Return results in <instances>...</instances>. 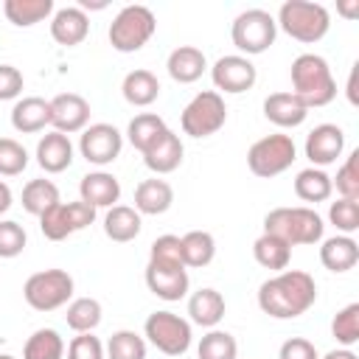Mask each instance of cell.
Here are the masks:
<instances>
[{
    "mask_svg": "<svg viewBox=\"0 0 359 359\" xmlns=\"http://www.w3.org/2000/svg\"><path fill=\"white\" fill-rule=\"evenodd\" d=\"M317 303V283L303 269H283L258 286V309L275 320H294Z\"/></svg>",
    "mask_w": 359,
    "mask_h": 359,
    "instance_id": "6da1fadb",
    "label": "cell"
},
{
    "mask_svg": "<svg viewBox=\"0 0 359 359\" xmlns=\"http://www.w3.org/2000/svg\"><path fill=\"white\" fill-rule=\"evenodd\" d=\"M289 76H292V90L289 93H294L306 104V109L328 107L337 98V81L331 76L328 62L320 53H300L292 62Z\"/></svg>",
    "mask_w": 359,
    "mask_h": 359,
    "instance_id": "7a4b0ae2",
    "label": "cell"
},
{
    "mask_svg": "<svg viewBox=\"0 0 359 359\" xmlns=\"http://www.w3.org/2000/svg\"><path fill=\"white\" fill-rule=\"evenodd\" d=\"M264 233L283 238L289 247H303V244H320L325 224H323V216L309 205L272 208L264 216Z\"/></svg>",
    "mask_w": 359,
    "mask_h": 359,
    "instance_id": "3957f363",
    "label": "cell"
},
{
    "mask_svg": "<svg viewBox=\"0 0 359 359\" xmlns=\"http://www.w3.org/2000/svg\"><path fill=\"white\" fill-rule=\"evenodd\" d=\"M275 25L289 34L292 39L303 42V45H314L320 42L328 28H331V14L323 3H311V0H286L278 8Z\"/></svg>",
    "mask_w": 359,
    "mask_h": 359,
    "instance_id": "277c9868",
    "label": "cell"
},
{
    "mask_svg": "<svg viewBox=\"0 0 359 359\" xmlns=\"http://www.w3.org/2000/svg\"><path fill=\"white\" fill-rule=\"evenodd\" d=\"M154 31H157V20H154L151 8L135 3V6H123L115 14L107 36L118 53H135L154 36Z\"/></svg>",
    "mask_w": 359,
    "mask_h": 359,
    "instance_id": "5b68a950",
    "label": "cell"
},
{
    "mask_svg": "<svg viewBox=\"0 0 359 359\" xmlns=\"http://www.w3.org/2000/svg\"><path fill=\"white\" fill-rule=\"evenodd\" d=\"M294 160H297V146L283 132L264 135L247 149V168L261 180H272L283 174Z\"/></svg>",
    "mask_w": 359,
    "mask_h": 359,
    "instance_id": "8992f818",
    "label": "cell"
},
{
    "mask_svg": "<svg viewBox=\"0 0 359 359\" xmlns=\"http://www.w3.org/2000/svg\"><path fill=\"white\" fill-rule=\"evenodd\" d=\"M275 36H278L275 17L264 8H247L230 25V39L247 59L269 50L275 45Z\"/></svg>",
    "mask_w": 359,
    "mask_h": 359,
    "instance_id": "52a82bcc",
    "label": "cell"
},
{
    "mask_svg": "<svg viewBox=\"0 0 359 359\" xmlns=\"http://www.w3.org/2000/svg\"><path fill=\"white\" fill-rule=\"evenodd\" d=\"M22 297L34 311H56L73 300V278L65 269H42L28 275Z\"/></svg>",
    "mask_w": 359,
    "mask_h": 359,
    "instance_id": "ba28073f",
    "label": "cell"
},
{
    "mask_svg": "<svg viewBox=\"0 0 359 359\" xmlns=\"http://www.w3.org/2000/svg\"><path fill=\"white\" fill-rule=\"evenodd\" d=\"M224 121H227V104L216 90L196 93L180 115V126L188 137H210L224 126Z\"/></svg>",
    "mask_w": 359,
    "mask_h": 359,
    "instance_id": "9c48e42d",
    "label": "cell"
},
{
    "mask_svg": "<svg viewBox=\"0 0 359 359\" xmlns=\"http://www.w3.org/2000/svg\"><path fill=\"white\" fill-rule=\"evenodd\" d=\"M143 339L165 356H182L191 348V323L174 311H151L143 323Z\"/></svg>",
    "mask_w": 359,
    "mask_h": 359,
    "instance_id": "30bf717a",
    "label": "cell"
},
{
    "mask_svg": "<svg viewBox=\"0 0 359 359\" xmlns=\"http://www.w3.org/2000/svg\"><path fill=\"white\" fill-rule=\"evenodd\" d=\"M123 135L112 123H90L79 137V151L87 163L104 168L121 157Z\"/></svg>",
    "mask_w": 359,
    "mask_h": 359,
    "instance_id": "8fae6325",
    "label": "cell"
},
{
    "mask_svg": "<svg viewBox=\"0 0 359 359\" xmlns=\"http://www.w3.org/2000/svg\"><path fill=\"white\" fill-rule=\"evenodd\" d=\"M210 79H213V87L216 93H230V95H238V93H247L255 87L258 81V70L255 65L241 56V53H227V56H219L210 67Z\"/></svg>",
    "mask_w": 359,
    "mask_h": 359,
    "instance_id": "7c38bea8",
    "label": "cell"
},
{
    "mask_svg": "<svg viewBox=\"0 0 359 359\" xmlns=\"http://www.w3.org/2000/svg\"><path fill=\"white\" fill-rule=\"evenodd\" d=\"M50 126L62 135H76L90 126V104L79 93H59L50 101Z\"/></svg>",
    "mask_w": 359,
    "mask_h": 359,
    "instance_id": "4fadbf2b",
    "label": "cell"
},
{
    "mask_svg": "<svg viewBox=\"0 0 359 359\" xmlns=\"http://www.w3.org/2000/svg\"><path fill=\"white\" fill-rule=\"evenodd\" d=\"M306 157L311 160L314 168H325L331 163H337L345 151V132L337 123H320L306 135V146H303Z\"/></svg>",
    "mask_w": 359,
    "mask_h": 359,
    "instance_id": "5bb4252c",
    "label": "cell"
},
{
    "mask_svg": "<svg viewBox=\"0 0 359 359\" xmlns=\"http://www.w3.org/2000/svg\"><path fill=\"white\" fill-rule=\"evenodd\" d=\"M146 286L154 297L165 303H177L188 294L191 278L185 266H163V264H146Z\"/></svg>",
    "mask_w": 359,
    "mask_h": 359,
    "instance_id": "9a60e30c",
    "label": "cell"
},
{
    "mask_svg": "<svg viewBox=\"0 0 359 359\" xmlns=\"http://www.w3.org/2000/svg\"><path fill=\"white\" fill-rule=\"evenodd\" d=\"M90 34V17L79 8V6H65V8H56L53 17H50V36L56 45H65V48H76L87 39Z\"/></svg>",
    "mask_w": 359,
    "mask_h": 359,
    "instance_id": "2e32d148",
    "label": "cell"
},
{
    "mask_svg": "<svg viewBox=\"0 0 359 359\" xmlns=\"http://www.w3.org/2000/svg\"><path fill=\"white\" fill-rule=\"evenodd\" d=\"M264 118L280 129H294L309 118V109L294 93L283 90V93H269L264 98Z\"/></svg>",
    "mask_w": 359,
    "mask_h": 359,
    "instance_id": "e0dca14e",
    "label": "cell"
},
{
    "mask_svg": "<svg viewBox=\"0 0 359 359\" xmlns=\"http://www.w3.org/2000/svg\"><path fill=\"white\" fill-rule=\"evenodd\" d=\"M182 154H185V146H182L180 135H177L174 129H165V132L157 137V143L143 151V163H146L149 171H154V174L160 177V174L177 171V168L182 165Z\"/></svg>",
    "mask_w": 359,
    "mask_h": 359,
    "instance_id": "ac0fdd59",
    "label": "cell"
},
{
    "mask_svg": "<svg viewBox=\"0 0 359 359\" xmlns=\"http://www.w3.org/2000/svg\"><path fill=\"white\" fill-rule=\"evenodd\" d=\"M79 199L90 208H112L121 199V182L109 171H90L79 182Z\"/></svg>",
    "mask_w": 359,
    "mask_h": 359,
    "instance_id": "d6986e66",
    "label": "cell"
},
{
    "mask_svg": "<svg viewBox=\"0 0 359 359\" xmlns=\"http://www.w3.org/2000/svg\"><path fill=\"white\" fill-rule=\"evenodd\" d=\"M36 163L45 174H62L73 163V143L62 132H48L36 143Z\"/></svg>",
    "mask_w": 359,
    "mask_h": 359,
    "instance_id": "ffe728a7",
    "label": "cell"
},
{
    "mask_svg": "<svg viewBox=\"0 0 359 359\" xmlns=\"http://www.w3.org/2000/svg\"><path fill=\"white\" fill-rule=\"evenodd\" d=\"M165 70L177 84H194L196 79H202V73L208 70V59L199 48L194 45H180L168 53L165 59Z\"/></svg>",
    "mask_w": 359,
    "mask_h": 359,
    "instance_id": "44dd1931",
    "label": "cell"
},
{
    "mask_svg": "<svg viewBox=\"0 0 359 359\" xmlns=\"http://www.w3.org/2000/svg\"><path fill=\"white\" fill-rule=\"evenodd\" d=\"M224 311H227V303L222 297V292L205 286V289H196L191 297H188V314L194 325H202V328H216L222 320H224Z\"/></svg>",
    "mask_w": 359,
    "mask_h": 359,
    "instance_id": "7402d4cb",
    "label": "cell"
},
{
    "mask_svg": "<svg viewBox=\"0 0 359 359\" xmlns=\"http://www.w3.org/2000/svg\"><path fill=\"white\" fill-rule=\"evenodd\" d=\"M11 126L22 135L42 132L50 126V104L39 95H25L11 107Z\"/></svg>",
    "mask_w": 359,
    "mask_h": 359,
    "instance_id": "603a6c76",
    "label": "cell"
},
{
    "mask_svg": "<svg viewBox=\"0 0 359 359\" xmlns=\"http://www.w3.org/2000/svg\"><path fill=\"white\" fill-rule=\"evenodd\" d=\"M171 205H174V188L165 180L151 177V180L137 182V188H135V210L140 216H160Z\"/></svg>",
    "mask_w": 359,
    "mask_h": 359,
    "instance_id": "cb8c5ba5",
    "label": "cell"
},
{
    "mask_svg": "<svg viewBox=\"0 0 359 359\" xmlns=\"http://www.w3.org/2000/svg\"><path fill=\"white\" fill-rule=\"evenodd\" d=\"M359 261V244L353 236H331L320 241V264L328 272H348Z\"/></svg>",
    "mask_w": 359,
    "mask_h": 359,
    "instance_id": "d4e9b609",
    "label": "cell"
},
{
    "mask_svg": "<svg viewBox=\"0 0 359 359\" xmlns=\"http://www.w3.org/2000/svg\"><path fill=\"white\" fill-rule=\"evenodd\" d=\"M140 227H143V219H140V213L135 208H129V205L107 208V216H104L107 238H112L118 244H126V241H135L140 236Z\"/></svg>",
    "mask_w": 359,
    "mask_h": 359,
    "instance_id": "484cf974",
    "label": "cell"
},
{
    "mask_svg": "<svg viewBox=\"0 0 359 359\" xmlns=\"http://www.w3.org/2000/svg\"><path fill=\"white\" fill-rule=\"evenodd\" d=\"M121 93L126 98V104L132 107H149L160 98V81L151 70L146 67H137V70H129L123 76V84H121Z\"/></svg>",
    "mask_w": 359,
    "mask_h": 359,
    "instance_id": "4316f807",
    "label": "cell"
},
{
    "mask_svg": "<svg viewBox=\"0 0 359 359\" xmlns=\"http://www.w3.org/2000/svg\"><path fill=\"white\" fill-rule=\"evenodd\" d=\"M180 252H182V264L185 269H202L216 258V238L208 230H188L180 238Z\"/></svg>",
    "mask_w": 359,
    "mask_h": 359,
    "instance_id": "83f0119b",
    "label": "cell"
},
{
    "mask_svg": "<svg viewBox=\"0 0 359 359\" xmlns=\"http://www.w3.org/2000/svg\"><path fill=\"white\" fill-rule=\"evenodd\" d=\"M53 0H6L3 14L17 28H31L48 17H53Z\"/></svg>",
    "mask_w": 359,
    "mask_h": 359,
    "instance_id": "f1b7e54d",
    "label": "cell"
},
{
    "mask_svg": "<svg viewBox=\"0 0 359 359\" xmlns=\"http://www.w3.org/2000/svg\"><path fill=\"white\" fill-rule=\"evenodd\" d=\"M252 255L255 261L264 266V269H272V272H283L292 261V247L272 236V233H261L255 241H252Z\"/></svg>",
    "mask_w": 359,
    "mask_h": 359,
    "instance_id": "f546056e",
    "label": "cell"
},
{
    "mask_svg": "<svg viewBox=\"0 0 359 359\" xmlns=\"http://www.w3.org/2000/svg\"><path fill=\"white\" fill-rule=\"evenodd\" d=\"M168 126H165V121L157 115V112H140V115H135L132 121H129V126H126V140L143 154L146 149H151L154 143H157V137L165 132Z\"/></svg>",
    "mask_w": 359,
    "mask_h": 359,
    "instance_id": "4dcf8cb0",
    "label": "cell"
},
{
    "mask_svg": "<svg viewBox=\"0 0 359 359\" xmlns=\"http://www.w3.org/2000/svg\"><path fill=\"white\" fill-rule=\"evenodd\" d=\"M101 317H104V309L95 297H73L65 314L67 328H73L76 334H93L101 325Z\"/></svg>",
    "mask_w": 359,
    "mask_h": 359,
    "instance_id": "1f68e13d",
    "label": "cell"
},
{
    "mask_svg": "<svg viewBox=\"0 0 359 359\" xmlns=\"http://www.w3.org/2000/svg\"><path fill=\"white\" fill-rule=\"evenodd\" d=\"M294 194H297V199L311 202V205L325 202V199L334 194V188H331V177H328L323 168L309 165V168L297 171V177H294Z\"/></svg>",
    "mask_w": 359,
    "mask_h": 359,
    "instance_id": "d6a6232c",
    "label": "cell"
},
{
    "mask_svg": "<svg viewBox=\"0 0 359 359\" xmlns=\"http://www.w3.org/2000/svg\"><path fill=\"white\" fill-rule=\"evenodd\" d=\"M22 359H65V339L56 328H36L25 345Z\"/></svg>",
    "mask_w": 359,
    "mask_h": 359,
    "instance_id": "836d02e7",
    "label": "cell"
},
{
    "mask_svg": "<svg viewBox=\"0 0 359 359\" xmlns=\"http://www.w3.org/2000/svg\"><path fill=\"white\" fill-rule=\"evenodd\" d=\"M56 202H62L56 182H50V180H45V177L25 182V188H22V208H25V213H31V216L39 219V216H42L48 208H53Z\"/></svg>",
    "mask_w": 359,
    "mask_h": 359,
    "instance_id": "e575fe53",
    "label": "cell"
},
{
    "mask_svg": "<svg viewBox=\"0 0 359 359\" xmlns=\"http://www.w3.org/2000/svg\"><path fill=\"white\" fill-rule=\"evenodd\" d=\"M196 356L199 359H236L238 356V342L230 331L222 328H210L199 345H196Z\"/></svg>",
    "mask_w": 359,
    "mask_h": 359,
    "instance_id": "d590c367",
    "label": "cell"
},
{
    "mask_svg": "<svg viewBox=\"0 0 359 359\" xmlns=\"http://www.w3.org/2000/svg\"><path fill=\"white\" fill-rule=\"evenodd\" d=\"M331 337L339 348H353L359 342V303H348L331 320Z\"/></svg>",
    "mask_w": 359,
    "mask_h": 359,
    "instance_id": "8d00e7d4",
    "label": "cell"
},
{
    "mask_svg": "<svg viewBox=\"0 0 359 359\" xmlns=\"http://www.w3.org/2000/svg\"><path fill=\"white\" fill-rule=\"evenodd\" d=\"M107 359H146V339L137 331L121 328L107 342Z\"/></svg>",
    "mask_w": 359,
    "mask_h": 359,
    "instance_id": "74e56055",
    "label": "cell"
},
{
    "mask_svg": "<svg viewBox=\"0 0 359 359\" xmlns=\"http://www.w3.org/2000/svg\"><path fill=\"white\" fill-rule=\"evenodd\" d=\"M331 188H337V194L342 199H359V149H353L345 157V163L337 168Z\"/></svg>",
    "mask_w": 359,
    "mask_h": 359,
    "instance_id": "f35d334b",
    "label": "cell"
},
{
    "mask_svg": "<svg viewBox=\"0 0 359 359\" xmlns=\"http://www.w3.org/2000/svg\"><path fill=\"white\" fill-rule=\"evenodd\" d=\"M328 222L339 236H353L359 230V199H337L328 205Z\"/></svg>",
    "mask_w": 359,
    "mask_h": 359,
    "instance_id": "ab89813d",
    "label": "cell"
},
{
    "mask_svg": "<svg viewBox=\"0 0 359 359\" xmlns=\"http://www.w3.org/2000/svg\"><path fill=\"white\" fill-rule=\"evenodd\" d=\"M39 230H42V236L48 241H65L67 236H73V224L67 219V205L56 202L53 208H48L39 216Z\"/></svg>",
    "mask_w": 359,
    "mask_h": 359,
    "instance_id": "60d3db41",
    "label": "cell"
},
{
    "mask_svg": "<svg viewBox=\"0 0 359 359\" xmlns=\"http://www.w3.org/2000/svg\"><path fill=\"white\" fill-rule=\"evenodd\" d=\"M28 168V151L14 137H0V177H17Z\"/></svg>",
    "mask_w": 359,
    "mask_h": 359,
    "instance_id": "b9f144b4",
    "label": "cell"
},
{
    "mask_svg": "<svg viewBox=\"0 0 359 359\" xmlns=\"http://www.w3.org/2000/svg\"><path fill=\"white\" fill-rule=\"evenodd\" d=\"M149 264H163V266H185L182 252H180V236H157L149 250Z\"/></svg>",
    "mask_w": 359,
    "mask_h": 359,
    "instance_id": "7bdbcfd3",
    "label": "cell"
},
{
    "mask_svg": "<svg viewBox=\"0 0 359 359\" xmlns=\"http://www.w3.org/2000/svg\"><path fill=\"white\" fill-rule=\"evenodd\" d=\"M28 244L25 227L14 219H0V258H17Z\"/></svg>",
    "mask_w": 359,
    "mask_h": 359,
    "instance_id": "ee69618b",
    "label": "cell"
},
{
    "mask_svg": "<svg viewBox=\"0 0 359 359\" xmlns=\"http://www.w3.org/2000/svg\"><path fill=\"white\" fill-rule=\"evenodd\" d=\"M67 359H107V348L93 334H76L67 345Z\"/></svg>",
    "mask_w": 359,
    "mask_h": 359,
    "instance_id": "f6af8a7d",
    "label": "cell"
},
{
    "mask_svg": "<svg viewBox=\"0 0 359 359\" xmlns=\"http://www.w3.org/2000/svg\"><path fill=\"white\" fill-rule=\"evenodd\" d=\"M278 359H320V353H317V348H314L311 339H306V337H289L280 345Z\"/></svg>",
    "mask_w": 359,
    "mask_h": 359,
    "instance_id": "bcb514c9",
    "label": "cell"
},
{
    "mask_svg": "<svg viewBox=\"0 0 359 359\" xmlns=\"http://www.w3.org/2000/svg\"><path fill=\"white\" fill-rule=\"evenodd\" d=\"M22 73L14 65H0V101H11L22 93Z\"/></svg>",
    "mask_w": 359,
    "mask_h": 359,
    "instance_id": "7dc6e473",
    "label": "cell"
},
{
    "mask_svg": "<svg viewBox=\"0 0 359 359\" xmlns=\"http://www.w3.org/2000/svg\"><path fill=\"white\" fill-rule=\"evenodd\" d=\"M65 205H67V219L73 224V233H79L95 222V208H90L87 202L76 199V202H65Z\"/></svg>",
    "mask_w": 359,
    "mask_h": 359,
    "instance_id": "c3c4849f",
    "label": "cell"
},
{
    "mask_svg": "<svg viewBox=\"0 0 359 359\" xmlns=\"http://www.w3.org/2000/svg\"><path fill=\"white\" fill-rule=\"evenodd\" d=\"M11 202H14V194H11L8 182H3V180H0V216L11 208Z\"/></svg>",
    "mask_w": 359,
    "mask_h": 359,
    "instance_id": "681fc988",
    "label": "cell"
},
{
    "mask_svg": "<svg viewBox=\"0 0 359 359\" xmlns=\"http://www.w3.org/2000/svg\"><path fill=\"white\" fill-rule=\"evenodd\" d=\"M337 11H339V14H345L348 20H356V17H359V0H351V3H339V6H337Z\"/></svg>",
    "mask_w": 359,
    "mask_h": 359,
    "instance_id": "f907efd6",
    "label": "cell"
},
{
    "mask_svg": "<svg viewBox=\"0 0 359 359\" xmlns=\"http://www.w3.org/2000/svg\"><path fill=\"white\" fill-rule=\"evenodd\" d=\"M320 359H359L351 348H334V351H328L325 356H320Z\"/></svg>",
    "mask_w": 359,
    "mask_h": 359,
    "instance_id": "816d5d0a",
    "label": "cell"
},
{
    "mask_svg": "<svg viewBox=\"0 0 359 359\" xmlns=\"http://www.w3.org/2000/svg\"><path fill=\"white\" fill-rule=\"evenodd\" d=\"M79 8L87 14V11H101V8H107V0H79Z\"/></svg>",
    "mask_w": 359,
    "mask_h": 359,
    "instance_id": "f5cc1de1",
    "label": "cell"
},
{
    "mask_svg": "<svg viewBox=\"0 0 359 359\" xmlns=\"http://www.w3.org/2000/svg\"><path fill=\"white\" fill-rule=\"evenodd\" d=\"M348 98H351V104H356V65H353L351 79H348Z\"/></svg>",
    "mask_w": 359,
    "mask_h": 359,
    "instance_id": "db71d44e",
    "label": "cell"
},
{
    "mask_svg": "<svg viewBox=\"0 0 359 359\" xmlns=\"http://www.w3.org/2000/svg\"><path fill=\"white\" fill-rule=\"evenodd\" d=\"M0 359H14V356L11 353H0Z\"/></svg>",
    "mask_w": 359,
    "mask_h": 359,
    "instance_id": "11a10c76",
    "label": "cell"
}]
</instances>
